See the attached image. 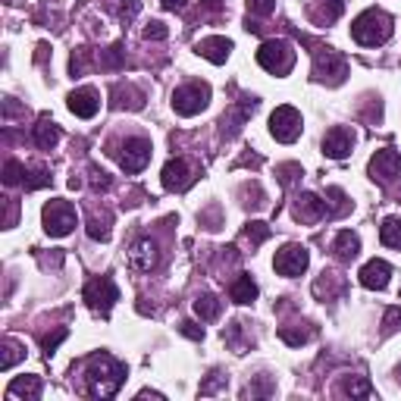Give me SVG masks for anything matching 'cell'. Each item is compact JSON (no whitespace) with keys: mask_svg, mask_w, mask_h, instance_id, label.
I'll return each instance as SVG.
<instances>
[{"mask_svg":"<svg viewBox=\"0 0 401 401\" xmlns=\"http://www.w3.org/2000/svg\"><path fill=\"white\" fill-rule=\"evenodd\" d=\"M26 179V170H22L19 160H6L4 163V185H19Z\"/></svg>","mask_w":401,"mask_h":401,"instance_id":"74e56055","label":"cell"},{"mask_svg":"<svg viewBox=\"0 0 401 401\" xmlns=\"http://www.w3.org/2000/svg\"><path fill=\"white\" fill-rule=\"evenodd\" d=\"M141 35H145L147 41H163V38L170 35V28L163 26V22H147V26H145V31H141Z\"/></svg>","mask_w":401,"mask_h":401,"instance_id":"7bdbcfd3","label":"cell"},{"mask_svg":"<svg viewBox=\"0 0 401 401\" xmlns=\"http://www.w3.org/2000/svg\"><path fill=\"white\" fill-rule=\"evenodd\" d=\"M326 198H333V204H335V207L329 210V217H342V214H348V207H351V204H348V198H345V192H342V188L329 185V188H326Z\"/></svg>","mask_w":401,"mask_h":401,"instance_id":"8d00e7d4","label":"cell"},{"mask_svg":"<svg viewBox=\"0 0 401 401\" xmlns=\"http://www.w3.org/2000/svg\"><path fill=\"white\" fill-rule=\"evenodd\" d=\"M26 192H38V188H47L51 185V172L47 170H26V179H22Z\"/></svg>","mask_w":401,"mask_h":401,"instance_id":"836d02e7","label":"cell"},{"mask_svg":"<svg viewBox=\"0 0 401 401\" xmlns=\"http://www.w3.org/2000/svg\"><path fill=\"white\" fill-rule=\"evenodd\" d=\"M389 276H392V266L386 261H380V257H373V261H367L360 266L358 279L364 288H370V292H382V288L389 286Z\"/></svg>","mask_w":401,"mask_h":401,"instance_id":"9a60e30c","label":"cell"},{"mask_svg":"<svg viewBox=\"0 0 401 401\" xmlns=\"http://www.w3.org/2000/svg\"><path fill=\"white\" fill-rule=\"evenodd\" d=\"M301 113H298L295 107H288V104H282L273 110V116H270V135L282 141V145H292V141L301 138Z\"/></svg>","mask_w":401,"mask_h":401,"instance_id":"9c48e42d","label":"cell"},{"mask_svg":"<svg viewBox=\"0 0 401 401\" xmlns=\"http://www.w3.org/2000/svg\"><path fill=\"white\" fill-rule=\"evenodd\" d=\"M398 329H401V308H389L386 317H382V333L392 335V333H398Z\"/></svg>","mask_w":401,"mask_h":401,"instance_id":"ab89813d","label":"cell"},{"mask_svg":"<svg viewBox=\"0 0 401 401\" xmlns=\"http://www.w3.org/2000/svg\"><path fill=\"white\" fill-rule=\"evenodd\" d=\"M223 339L232 345L235 355H245L251 345H254V339H251V335L245 333V323H239V320H235L232 326H226V329H223Z\"/></svg>","mask_w":401,"mask_h":401,"instance_id":"cb8c5ba5","label":"cell"},{"mask_svg":"<svg viewBox=\"0 0 401 401\" xmlns=\"http://www.w3.org/2000/svg\"><path fill=\"white\" fill-rule=\"evenodd\" d=\"M345 10V0H311V16L320 26H333Z\"/></svg>","mask_w":401,"mask_h":401,"instance_id":"44dd1931","label":"cell"},{"mask_svg":"<svg viewBox=\"0 0 401 401\" xmlns=\"http://www.w3.org/2000/svg\"><path fill=\"white\" fill-rule=\"evenodd\" d=\"M229 295H232V301H235V304H251V301L257 298V282L251 279L248 273H241V276L232 282Z\"/></svg>","mask_w":401,"mask_h":401,"instance_id":"484cf974","label":"cell"},{"mask_svg":"<svg viewBox=\"0 0 401 401\" xmlns=\"http://www.w3.org/2000/svg\"><path fill=\"white\" fill-rule=\"evenodd\" d=\"M313 335H317V329H313L311 323H304V326H282V329H279V339L286 342V345H292V348H301V345H308Z\"/></svg>","mask_w":401,"mask_h":401,"instance_id":"d4e9b609","label":"cell"},{"mask_svg":"<svg viewBox=\"0 0 401 401\" xmlns=\"http://www.w3.org/2000/svg\"><path fill=\"white\" fill-rule=\"evenodd\" d=\"M204 6H207V10H219V6H223V0H201Z\"/></svg>","mask_w":401,"mask_h":401,"instance_id":"816d5d0a","label":"cell"},{"mask_svg":"<svg viewBox=\"0 0 401 401\" xmlns=\"http://www.w3.org/2000/svg\"><path fill=\"white\" fill-rule=\"evenodd\" d=\"M380 241L386 248H401V219L398 217H386L380 226Z\"/></svg>","mask_w":401,"mask_h":401,"instance_id":"4316f807","label":"cell"},{"mask_svg":"<svg viewBox=\"0 0 401 401\" xmlns=\"http://www.w3.org/2000/svg\"><path fill=\"white\" fill-rule=\"evenodd\" d=\"M210 104V85L207 82H188L172 91V110L179 116H198Z\"/></svg>","mask_w":401,"mask_h":401,"instance_id":"ba28073f","label":"cell"},{"mask_svg":"<svg viewBox=\"0 0 401 401\" xmlns=\"http://www.w3.org/2000/svg\"><path fill=\"white\" fill-rule=\"evenodd\" d=\"M223 386H226V376L217 370V373H210L207 382H201V395H217V392L223 389Z\"/></svg>","mask_w":401,"mask_h":401,"instance_id":"b9f144b4","label":"cell"},{"mask_svg":"<svg viewBox=\"0 0 401 401\" xmlns=\"http://www.w3.org/2000/svg\"><path fill=\"white\" fill-rule=\"evenodd\" d=\"M345 75H348V60L345 53H339L335 47H317L313 51V78L326 85H342Z\"/></svg>","mask_w":401,"mask_h":401,"instance_id":"277c9868","label":"cell"},{"mask_svg":"<svg viewBox=\"0 0 401 401\" xmlns=\"http://www.w3.org/2000/svg\"><path fill=\"white\" fill-rule=\"evenodd\" d=\"M100 66H104V69H120V66H125V47L123 44L107 47V51L100 53Z\"/></svg>","mask_w":401,"mask_h":401,"instance_id":"4dcf8cb0","label":"cell"},{"mask_svg":"<svg viewBox=\"0 0 401 401\" xmlns=\"http://www.w3.org/2000/svg\"><path fill=\"white\" fill-rule=\"evenodd\" d=\"M160 4L167 6V10L176 13V10H182V6H185V0H160Z\"/></svg>","mask_w":401,"mask_h":401,"instance_id":"681fc988","label":"cell"},{"mask_svg":"<svg viewBox=\"0 0 401 401\" xmlns=\"http://www.w3.org/2000/svg\"><path fill=\"white\" fill-rule=\"evenodd\" d=\"M257 63L273 75H288L295 69V51L282 38H270V41L257 47Z\"/></svg>","mask_w":401,"mask_h":401,"instance_id":"3957f363","label":"cell"},{"mask_svg":"<svg viewBox=\"0 0 401 401\" xmlns=\"http://www.w3.org/2000/svg\"><path fill=\"white\" fill-rule=\"evenodd\" d=\"M6 392L10 395H19V398H41V376H16V380L6 386Z\"/></svg>","mask_w":401,"mask_h":401,"instance_id":"603a6c76","label":"cell"},{"mask_svg":"<svg viewBox=\"0 0 401 401\" xmlns=\"http://www.w3.org/2000/svg\"><path fill=\"white\" fill-rule=\"evenodd\" d=\"M88 63H91V51L88 47H78V51H73V57H69V73L85 75L88 73Z\"/></svg>","mask_w":401,"mask_h":401,"instance_id":"e575fe53","label":"cell"},{"mask_svg":"<svg viewBox=\"0 0 401 401\" xmlns=\"http://www.w3.org/2000/svg\"><path fill=\"white\" fill-rule=\"evenodd\" d=\"M194 313H198L201 320H217L219 317V298L210 295V292L198 295L194 298Z\"/></svg>","mask_w":401,"mask_h":401,"instance_id":"83f0119b","label":"cell"},{"mask_svg":"<svg viewBox=\"0 0 401 401\" xmlns=\"http://www.w3.org/2000/svg\"><path fill=\"white\" fill-rule=\"evenodd\" d=\"M22 355H26V351H22L13 339H6V342H4V358H0V370H4V373L13 370L16 360H22Z\"/></svg>","mask_w":401,"mask_h":401,"instance_id":"1f68e13d","label":"cell"},{"mask_svg":"<svg viewBox=\"0 0 401 401\" xmlns=\"http://www.w3.org/2000/svg\"><path fill=\"white\" fill-rule=\"evenodd\" d=\"M194 172L192 167H188V160H182V157H170L167 163H163V172H160V182L167 192H185L188 185H192Z\"/></svg>","mask_w":401,"mask_h":401,"instance_id":"7c38bea8","label":"cell"},{"mask_svg":"<svg viewBox=\"0 0 401 401\" xmlns=\"http://www.w3.org/2000/svg\"><path fill=\"white\" fill-rule=\"evenodd\" d=\"M91 188H94V192H107V188H110V176L104 170L91 167Z\"/></svg>","mask_w":401,"mask_h":401,"instance_id":"bcb514c9","label":"cell"},{"mask_svg":"<svg viewBox=\"0 0 401 401\" xmlns=\"http://www.w3.org/2000/svg\"><path fill=\"white\" fill-rule=\"evenodd\" d=\"M342 392L345 395H351V398H370L373 386H370V380H364V376H351V380H345Z\"/></svg>","mask_w":401,"mask_h":401,"instance_id":"f1b7e54d","label":"cell"},{"mask_svg":"<svg viewBox=\"0 0 401 401\" xmlns=\"http://www.w3.org/2000/svg\"><path fill=\"white\" fill-rule=\"evenodd\" d=\"M35 145L41 147V151H53V147L60 145V125L51 120V116H41L35 125Z\"/></svg>","mask_w":401,"mask_h":401,"instance_id":"7402d4cb","label":"cell"},{"mask_svg":"<svg viewBox=\"0 0 401 401\" xmlns=\"http://www.w3.org/2000/svg\"><path fill=\"white\" fill-rule=\"evenodd\" d=\"M41 223H44V232L47 235H53V239H63V235H69L75 229V223H78V217H75V207L69 201H51V204H44V210H41Z\"/></svg>","mask_w":401,"mask_h":401,"instance_id":"8992f818","label":"cell"},{"mask_svg":"<svg viewBox=\"0 0 401 401\" xmlns=\"http://www.w3.org/2000/svg\"><path fill=\"white\" fill-rule=\"evenodd\" d=\"M273 392H276V386H273V382L266 380V376H257V382H254V386H248V389H245V395L254 398V395H273Z\"/></svg>","mask_w":401,"mask_h":401,"instance_id":"60d3db41","label":"cell"},{"mask_svg":"<svg viewBox=\"0 0 401 401\" xmlns=\"http://www.w3.org/2000/svg\"><path fill=\"white\" fill-rule=\"evenodd\" d=\"M276 176L282 185H292L298 176H304V170H301V163H282V167H276Z\"/></svg>","mask_w":401,"mask_h":401,"instance_id":"f35d334b","label":"cell"},{"mask_svg":"<svg viewBox=\"0 0 401 401\" xmlns=\"http://www.w3.org/2000/svg\"><path fill=\"white\" fill-rule=\"evenodd\" d=\"M194 51H198L204 60L214 63V66H223V63L229 60V53H232V41L229 38H223V35H210V38H204V41L194 44Z\"/></svg>","mask_w":401,"mask_h":401,"instance_id":"ac0fdd59","label":"cell"},{"mask_svg":"<svg viewBox=\"0 0 401 401\" xmlns=\"http://www.w3.org/2000/svg\"><path fill=\"white\" fill-rule=\"evenodd\" d=\"M138 10H141V4H138V0H123V4H120V19H123V22L135 19V16H138Z\"/></svg>","mask_w":401,"mask_h":401,"instance_id":"7dc6e473","label":"cell"},{"mask_svg":"<svg viewBox=\"0 0 401 401\" xmlns=\"http://www.w3.org/2000/svg\"><path fill=\"white\" fill-rule=\"evenodd\" d=\"M157 266V245L151 239H138L129 248V270L135 273H151Z\"/></svg>","mask_w":401,"mask_h":401,"instance_id":"e0dca14e","label":"cell"},{"mask_svg":"<svg viewBox=\"0 0 401 401\" xmlns=\"http://www.w3.org/2000/svg\"><path fill=\"white\" fill-rule=\"evenodd\" d=\"M392 35H395V19H392L389 13L376 10V6L364 10L351 22V38H355L360 47H380V44H386Z\"/></svg>","mask_w":401,"mask_h":401,"instance_id":"7a4b0ae2","label":"cell"},{"mask_svg":"<svg viewBox=\"0 0 401 401\" xmlns=\"http://www.w3.org/2000/svg\"><path fill=\"white\" fill-rule=\"evenodd\" d=\"M179 333L188 335V339H194V342L204 339V326H198L194 320H182V323H179Z\"/></svg>","mask_w":401,"mask_h":401,"instance_id":"f6af8a7d","label":"cell"},{"mask_svg":"<svg viewBox=\"0 0 401 401\" xmlns=\"http://www.w3.org/2000/svg\"><path fill=\"white\" fill-rule=\"evenodd\" d=\"M151 154L154 147L147 138H125L120 145H110V157H116L125 172H141L151 163Z\"/></svg>","mask_w":401,"mask_h":401,"instance_id":"5b68a950","label":"cell"},{"mask_svg":"<svg viewBox=\"0 0 401 401\" xmlns=\"http://www.w3.org/2000/svg\"><path fill=\"white\" fill-rule=\"evenodd\" d=\"M333 254L339 257L342 264H351V261H355V257L360 254V239H358V232L342 229L339 235H335V241H333Z\"/></svg>","mask_w":401,"mask_h":401,"instance_id":"ffe728a7","label":"cell"},{"mask_svg":"<svg viewBox=\"0 0 401 401\" xmlns=\"http://www.w3.org/2000/svg\"><path fill=\"white\" fill-rule=\"evenodd\" d=\"M308 264H311V251L304 248V245H298V241H288V245H282V248L276 251V261H273L276 273H279V276H286V279L301 276V273L308 270Z\"/></svg>","mask_w":401,"mask_h":401,"instance_id":"30bf717a","label":"cell"},{"mask_svg":"<svg viewBox=\"0 0 401 401\" xmlns=\"http://www.w3.org/2000/svg\"><path fill=\"white\" fill-rule=\"evenodd\" d=\"M135 398H157V401H163V392H151V389H141Z\"/></svg>","mask_w":401,"mask_h":401,"instance_id":"f907efd6","label":"cell"},{"mask_svg":"<svg viewBox=\"0 0 401 401\" xmlns=\"http://www.w3.org/2000/svg\"><path fill=\"white\" fill-rule=\"evenodd\" d=\"M257 107H261V100H257V98H241L239 107H235L229 116H223V123H219V125H223V135H226V138L235 135V132L245 125V120H248L251 113H254Z\"/></svg>","mask_w":401,"mask_h":401,"instance_id":"d6986e66","label":"cell"},{"mask_svg":"<svg viewBox=\"0 0 401 401\" xmlns=\"http://www.w3.org/2000/svg\"><path fill=\"white\" fill-rule=\"evenodd\" d=\"M367 172H370L373 182H382V185L398 182L401 179V154L395 151V147H382V151H376L370 157Z\"/></svg>","mask_w":401,"mask_h":401,"instance_id":"8fae6325","label":"cell"},{"mask_svg":"<svg viewBox=\"0 0 401 401\" xmlns=\"http://www.w3.org/2000/svg\"><path fill=\"white\" fill-rule=\"evenodd\" d=\"M395 373H398V380H401V364H398V367H395Z\"/></svg>","mask_w":401,"mask_h":401,"instance_id":"db71d44e","label":"cell"},{"mask_svg":"<svg viewBox=\"0 0 401 401\" xmlns=\"http://www.w3.org/2000/svg\"><path fill=\"white\" fill-rule=\"evenodd\" d=\"M351 147H355V132L345 129V125H335L323 135V154L329 160H345L351 154Z\"/></svg>","mask_w":401,"mask_h":401,"instance_id":"4fadbf2b","label":"cell"},{"mask_svg":"<svg viewBox=\"0 0 401 401\" xmlns=\"http://www.w3.org/2000/svg\"><path fill=\"white\" fill-rule=\"evenodd\" d=\"M125 382V364L116 360L107 351L88 358V370H85V392L91 398H113Z\"/></svg>","mask_w":401,"mask_h":401,"instance_id":"6da1fadb","label":"cell"},{"mask_svg":"<svg viewBox=\"0 0 401 401\" xmlns=\"http://www.w3.org/2000/svg\"><path fill=\"white\" fill-rule=\"evenodd\" d=\"M295 219L298 223H317V219H323L329 217V207H326V201H320L313 192H301L295 198Z\"/></svg>","mask_w":401,"mask_h":401,"instance_id":"5bb4252c","label":"cell"},{"mask_svg":"<svg viewBox=\"0 0 401 401\" xmlns=\"http://www.w3.org/2000/svg\"><path fill=\"white\" fill-rule=\"evenodd\" d=\"M44 57H47V44H38V53H35V60H38V63H41Z\"/></svg>","mask_w":401,"mask_h":401,"instance_id":"f5cc1de1","label":"cell"},{"mask_svg":"<svg viewBox=\"0 0 401 401\" xmlns=\"http://www.w3.org/2000/svg\"><path fill=\"white\" fill-rule=\"evenodd\" d=\"M245 4H248V13L254 16H270L276 10V0H245Z\"/></svg>","mask_w":401,"mask_h":401,"instance_id":"ee69618b","label":"cell"},{"mask_svg":"<svg viewBox=\"0 0 401 401\" xmlns=\"http://www.w3.org/2000/svg\"><path fill=\"white\" fill-rule=\"evenodd\" d=\"M16 226V201H6V223H4V229H13Z\"/></svg>","mask_w":401,"mask_h":401,"instance_id":"c3c4849f","label":"cell"},{"mask_svg":"<svg viewBox=\"0 0 401 401\" xmlns=\"http://www.w3.org/2000/svg\"><path fill=\"white\" fill-rule=\"evenodd\" d=\"M245 239L251 241V248L264 245V241L270 239V226H266V223H261V219H251V223L245 226Z\"/></svg>","mask_w":401,"mask_h":401,"instance_id":"f546056e","label":"cell"},{"mask_svg":"<svg viewBox=\"0 0 401 401\" xmlns=\"http://www.w3.org/2000/svg\"><path fill=\"white\" fill-rule=\"evenodd\" d=\"M66 335H69V329H53V333H47V335H41V351H44V358H51L53 351L60 348L63 342H66Z\"/></svg>","mask_w":401,"mask_h":401,"instance_id":"d6a6232c","label":"cell"},{"mask_svg":"<svg viewBox=\"0 0 401 401\" xmlns=\"http://www.w3.org/2000/svg\"><path fill=\"white\" fill-rule=\"evenodd\" d=\"M88 235L94 241H107L110 239V217H91L88 219Z\"/></svg>","mask_w":401,"mask_h":401,"instance_id":"d590c367","label":"cell"},{"mask_svg":"<svg viewBox=\"0 0 401 401\" xmlns=\"http://www.w3.org/2000/svg\"><path fill=\"white\" fill-rule=\"evenodd\" d=\"M82 298H85V304L98 313V317H110L113 304L120 301V288H116V282L110 276H98V279H91L88 286H85Z\"/></svg>","mask_w":401,"mask_h":401,"instance_id":"52a82bcc","label":"cell"},{"mask_svg":"<svg viewBox=\"0 0 401 401\" xmlns=\"http://www.w3.org/2000/svg\"><path fill=\"white\" fill-rule=\"evenodd\" d=\"M66 107L73 110L78 120H91V116H98V110H100V98L94 88H75L66 98Z\"/></svg>","mask_w":401,"mask_h":401,"instance_id":"2e32d148","label":"cell"}]
</instances>
